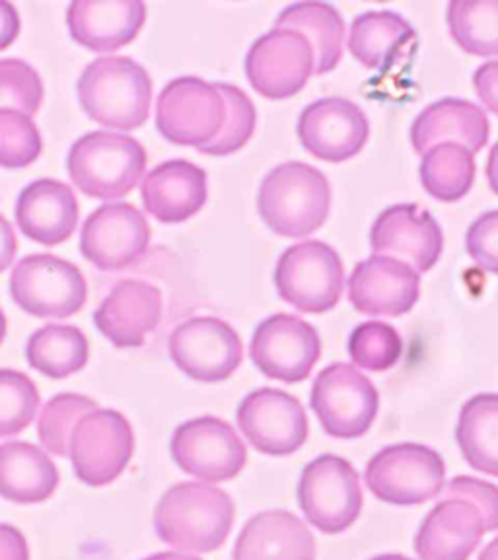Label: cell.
<instances>
[{
	"instance_id": "1",
	"label": "cell",
	"mask_w": 498,
	"mask_h": 560,
	"mask_svg": "<svg viewBox=\"0 0 498 560\" xmlns=\"http://www.w3.org/2000/svg\"><path fill=\"white\" fill-rule=\"evenodd\" d=\"M234 520V500L205 482L175 485L154 510L158 537L179 551H217L227 542Z\"/></svg>"
},
{
	"instance_id": "2",
	"label": "cell",
	"mask_w": 498,
	"mask_h": 560,
	"mask_svg": "<svg viewBox=\"0 0 498 560\" xmlns=\"http://www.w3.org/2000/svg\"><path fill=\"white\" fill-rule=\"evenodd\" d=\"M332 209L329 182L306 162H285L263 177L257 210L267 228L285 237H306L324 226Z\"/></svg>"
},
{
	"instance_id": "3",
	"label": "cell",
	"mask_w": 498,
	"mask_h": 560,
	"mask_svg": "<svg viewBox=\"0 0 498 560\" xmlns=\"http://www.w3.org/2000/svg\"><path fill=\"white\" fill-rule=\"evenodd\" d=\"M77 94L90 119L107 129L132 131L149 119L152 79L131 57H100L82 70Z\"/></svg>"
},
{
	"instance_id": "4",
	"label": "cell",
	"mask_w": 498,
	"mask_h": 560,
	"mask_svg": "<svg viewBox=\"0 0 498 560\" xmlns=\"http://www.w3.org/2000/svg\"><path fill=\"white\" fill-rule=\"evenodd\" d=\"M147 162L139 140L121 132L92 131L70 147L67 170L72 184L88 197L115 201L140 184Z\"/></svg>"
},
{
	"instance_id": "5",
	"label": "cell",
	"mask_w": 498,
	"mask_h": 560,
	"mask_svg": "<svg viewBox=\"0 0 498 560\" xmlns=\"http://www.w3.org/2000/svg\"><path fill=\"white\" fill-rule=\"evenodd\" d=\"M275 287L279 296L298 312H332L345 287L341 257L320 240L290 245L275 267Z\"/></svg>"
},
{
	"instance_id": "6",
	"label": "cell",
	"mask_w": 498,
	"mask_h": 560,
	"mask_svg": "<svg viewBox=\"0 0 498 560\" xmlns=\"http://www.w3.org/2000/svg\"><path fill=\"white\" fill-rule=\"evenodd\" d=\"M364 477L378 500L395 506H419L442 492L447 465L432 447L405 442L380 450L368 462Z\"/></svg>"
},
{
	"instance_id": "7",
	"label": "cell",
	"mask_w": 498,
	"mask_h": 560,
	"mask_svg": "<svg viewBox=\"0 0 498 560\" xmlns=\"http://www.w3.org/2000/svg\"><path fill=\"white\" fill-rule=\"evenodd\" d=\"M298 502L315 529L343 534L359 520L364 504L359 472L339 455H320L302 471Z\"/></svg>"
},
{
	"instance_id": "8",
	"label": "cell",
	"mask_w": 498,
	"mask_h": 560,
	"mask_svg": "<svg viewBox=\"0 0 498 560\" xmlns=\"http://www.w3.org/2000/svg\"><path fill=\"white\" fill-rule=\"evenodd\" d=\"M10 296L35 317L65 319L86 304L88 284L74 262L51 254L27 255L10 272Z\"/></svg>"
},
{
	"instance_id": "9",
	"label": "cell",
	"mask_w": 498,
	"mask_h": 560,
	"mask_svg": "<svg viewBox=\"0 0 498 560\" xmlns=\"http://www.w3.org/2000/svg\"><path fill=\"white\" fill-rule=\"evenodd\" d=\"M310 405L327 436L352 440L372 429L380 409V395L357 368L335 362L315 376Z\"/></svg>"
},
{
	"instance_id": "10",
	"label": "cell",
	"mask_w": 498,
	"mask_h": 560,
	"mask_svg": "<svg viewBox=\"0 0 498 560\" xmlns=\"http://www.w3.org/2000/svg\"><path fill=\"white\" fill-rule=\"evenodd\" d=\"M227 119V105L215 82L179 77L158 94L157 129L179 147L209 144Z\"/></svg>"
},
{
	"instance_id": "11",
	"label": "cell",
	"mask_w": 498,
	"mask_h": 560,
	"mask_svg": "<svg viewBox=\"0 0 498 560\" xmlns=\"http://www.w3.org/2000/svg\"><path fill=\"white\" fill-rule=\"evenodd\" d=\"M135 432L125 415L114 409H94L77 422L69 455L74 475L88 487L114 482L131 462Z\"/></svg>"
},
{
	"instance_id": "12",
	"label": "cell",
	"mask_w": 498,
	"mask_h": 560,
	"mask_svg": "<svg viewBox=\"0 0 498 560\" xmlns=\"http://www.w3.org/2000/svg\"><path fill=\"white\" fill-rule=\"evenodd\" d=\"M167 352L185 376L202 384L224 382L244 359L236 329L219 317H192L177 325L167 339Z\"/></svg>"
},
{
	"instance_id": "13",
	"label": "cell",
	"mask_w": 498,
	"mask_h": 560,
	"mask_svg": "<svg viewBox=\"0 0 498 560\" xmlns=\"http://www.w3.org/2000/svg\"><path fill=\"white\" fill-rule=\"evenodd\" d=\"M170 452L182 471L205 482L230 481L247 464L242 438L232 424L217 417H199L179 424Z\"/></svg>"
},
{
	"instance_id": "14",
	"label": "cell",
	"mask_w": 498,
	"mask_h": 560,
	"mask_svg": "<svg viewBox=\"0 0 498 560\" xmlns=\"http://www.w3.org/2000/svg\"><path fill=\"white\" fill-rule=\"evenodd\" d=\"M245 74L257 94L269 100H287L312 79L314 49L306 35L273 27L250 47L245 55Z\"/></svg>"
},
{
	"instance_id": "15",
	"label": "cell",
	"mask_w": 498,
	"mask_h": 560,
	"mask_svg": "<svg viewBox=\"0 0 498 560\" xmlns=\"http://www.w3.org/2000/svg\"><path fill=\"white\" fill-rule=\"evenodd\" d=\"M250 357L265 376L298 384L322 357V339L314 325L297 315L275 314L255 327Z\"/></svg>"
},
{
	"instance_id": "16",
	"label": "cell",
	"mask_w": 498,
	"mask_h": 560,
	"mask_svg": "<svg viewBox=\"0 0 498 560\" xmlns=\"http://www.w3.org/2000/svg\"><path fill=\"white\" fill-rule=\"evenodd\" d=\"M150 226L129 202H105L80 232V254L100 271H121L147 254Z\"/></svg>"
},
{
	"instance_id": "17",
	"label": "cell",
	"mask_w": 498,
	"mask_h": 560,
	"mask_svg": "<svg viewBox=\"0 0 498 560\" xmlns=\"http://www.w3.org/2000/svg\"><path fill=\"white\" fill-rule=\"evenodd\" d=\"M238 427L247 442L265 455H290L306 444L308 417L297 397L262 387L245 395L236 412Z\"/></svg>"
},
{
	"instance_id": "18",
	"label": "cell",
	"mask_w": 498,
	"mask_h": 560,
	"mask_svg": "<svg viewBox=\"0 0 498 560\" xmlns=\"http://www.w3.org/2000/svg\"><path fill=\"white\" fill-rule=\"evenodd\" d=\"M297 132L312 156L339 164L364 149L370 122L362 107L347 97H322L302 109Z\"/></svg>"
},
{
	"instance_id": "19",
	"label": "cell",
	"mask_w": 498,
	"mask_h": 560,
	"mask_svg": "<svg viewBox=\"0 0 498 560\" xmlns=\"http://www.w3.org/2000/svg\"><path fill=\"white\" fill-rule=\"evenodd\" d=\"M370 245L374 255L402 257L420 275L437 265L444 249V236L429 210L402 202L378 214L370 228Z\"/></svg>"
},
{
	"instance_id": "20",
	"label": "cell",
	"mask_w": 498,
	"mask_h": 560,
	"mask_svg": "<svg viewBox=\"0 0 498 560\" xmlns=\"http://www.w3.org/2000/svg\"><path fill=\"white\" fill-rule=\"evenodd\" d=\"M420 298V275L405 261L372 255L360 261L349 279V300L360 314L399 317Z\"/></svg>"
},
{
	"instance_id": "21",
	"label": "cell",
	"mask_w": 498,
	"mask_h": 560,
	"mask_svg": "<svg viewBox=\"0 0 498 560\" xmlns=\"http://www.w3.org/2000/svg\"><path fill=\"white\" fill-rule=\"evenodd\" d=\"M164 314V298L147 280H121L94 312L97 331L119 349H135L147 342Z\"/></svg>"
},
{
	"instance_id": "22",
	"label": "cell",
	"mask_w": 498,
	"mask_h": 560,
	"mask_svg": "<svg viewBox=\"0 0 498 560\" xmlns=\"http://www.w3.org/2000/svg\"><path fill=\"white\" fill-rule=\"evenodd\" d=\"M147 22L140 0H74L67 10V26L77 44L90 51L109 52L137 39Z\"/></svg>"
},
{
	"instance_id": "23",
	"label": "cell",
	"mask_w": 498,
	"mask_h": 560,
	"mask_svg": "<svg viewBox=\"0 0 498 560\" xmlns=\"http://www.w3.org/2000/svg\"><path fill=\"white\" fill-rule=\"evenodd\" d=\"M485 534L479 508L467 500L442 499L422 520L415 552L420 560H467Z\"/></svg>"
},
{
	"instance_id": "24",
	"label": "cell",
	"mask_w": 498,
	"mask_h": 560,
	"mask_svg": "<svg viewBox=\"0 0 498 560\" xmlns=\"http://www.w3.org/2000/svg\"><path fill=\"white\" fill-rule=\"evenodd\" d=\"M80 207L70 185L44 177L27 184L16 201V222L24 236L42 245L67 242L79 226Z\"/></svg>"
},
{
	"instance_id": "25",
	"label": "cell",
	"mask_w": 498,
	"mask_h": 560,
	"mask_svg": "<svg viewBox=\"0 0 498 560\" xmlns=\"http://www.w3.org/2000/svg\"><path fill=\"white\" fill-rule=\"evenodd\" d=\"M207 195V172L187 160L160 164L140 185L144 209L164 224L193 219L205 207Z\"/></svg>"
},
{
	"instance_id": "26",
	"label": "cell",
	"mask_w": 498,
	"mask_h": 560,
	"mask_svg": "<svg viewBox=\"0 0 498 560\" xmlns=\"http://www.w3.org/2000/svg\"><path fill=\"white\" fill-rule=\"evenodd\" d=\"M489 137L490 122L487 114L479 105L462 97H442L435 104L427 105L412 125L413 149L419 154L452 140L475 154L485 149Z\"/></svg>"
},
{
	"instance_id": "27",
	"label": "cell",
	"mask_w": 498,
	"mask_h": 560,
	"mask_svg": "<svg viewBox=\"0 0 498 560\" xmlns=\"http://www.w3.org/2000/svg\"><path fill=\"white\" fill-rule=\"evenodd\" d=\"M232 560H315L314 535L287 510L262 512L238 535Z\"/></svg>"
},
{
	"instance_id": "28",
	"label": "cell",
	"mask_w": 498,
	"mask_h": 560,
	"mask_svg": "<svg viewBox=\"0 0 498 560\" xmlns=\"http://www.w3.org/2000/svg\"><path fill=\"white\" fill-rule=\"evenodd\" d=\"M59 487V469L30 442L0 444V497L14 504H39Z\"/></svg>"
},
{
	"instance_id": "29",
	"label": "cell",
	"mask_w": 498,
	"mask_h": 560,
	"mask_svg": "<svg viewBox=\"0 0 498 560\" xmlns=\"http://www.w3.org/2000/svg\"><path fill=\"white\" fill-rule=\"evenodd\" d=\"M417 34L412 24L392 10L362 12L350 24L349 49L367 69L385 70L407 49L415 51Z\"/></svg>"
},
{
	"instance_id": "30",
	"label": "cell",
	"mask_w": 498,
	"mask_h": 560,
	"mask_svg": "<svg viewBox=\"0 0 498 560\" xmlns=\"http://www.w3.org/2000/svg\"><path fill=\"white\" fill-rule=\"evenodd\" d=\"M275 27L294 30L306 35L314 49V74L337 69L343 59L345 20L339 10L327 2H297L280 10Z\"/></svg>"
},
{
	"instance_id": "31",
	"label": "cell",
	"mask_w": 498,
	"mask_h": 560,
	"mask_svg": "<svg viewBox=\"0 0 498 560\" xmlns=\"http://www.w3.org/2000/svg\"><path fill=\"white\" fill-rule=\"evenodd\" d=\"M90 345L77 325L47 324L30 335L26 359L30 366L53 380L72 376L86 366Z\"/></svg>"
},
{
	"instance_id": "32",
	"label": "cell",
	"mask_w": 498,
	"mask_h": 560,
	"mask_svg": "<svg viewBox=\"0 0 498 560\" xmlns=\"http://www.w3.org/2000/svg\"><path fill=\"white\" fill-rule=\"evenodd\" d=\"M458 446L473 469L497 477L498 397L475 395L465 402L455 429Z\"/></svg>"
},
{
	"instance_id": "33",
	"label": "cell",
	"mask_w": 498,
	"mask_h": 560,
	"mask_svg": "<svg viewBox=\"0 0 498 560\" xmlns=\"http://www.w3.org/2000/svg\"><path fill=\"white\" fill-rule=\"evenodd\" d=\"M419 175L430 197L442 202L460 201L475 182V158L458 142H442L425 152Z\"/></svg>"
},
{
	"instance_id": "34",
	"label": "cell",
	"mask_w": 498,
	"mask_h": 560,
	"mask_svg": "<svg viewBox=\"0 0 498 560\" xmlns=\"http://www.w3.org/2000/svg\"><path fill=\"white\" fill-rule=\"evenodd\" d=\"M447 22L455 44L475 57H497L498 0H454Z\"/></svg>"
},
{
	"instance_id": "35",
	"label": "cell",
	"mask_w": 498,
	"mask_h": 560,
	"mask_svg": "<svg viewBox=\"0 0 498 560\" xmlns=\"http://www.w3.org/2000/svg\"><path fill=\"white\" fill-rule=\"evenodd\" d=\"M94 409H97V402L86 395L61 394L49 399L37 420V436L45 452L67 457L72 430L84 415Z\"/></svg>"
},
{
	"instance_id": "36",
	"label": "cell",
	"mask_w": 498,
	"mask_h": 560,
	"mask_svg": "<svg viewBox=\"0 0 498 560\" xmlns=\"http://www.w3.org/2000/svg\"><path fill=\"white\" fill-rule=\"evenodd\" d=\"M215 84L219 88L220 96L227 105V119L219 135L210 140L209 144H202L197 150L209 156H228L244 149L254 137L257 112H255L254 102L242 88L227 84V82H215Z\"/></svg>"
},
{
	"instance_id": "37",
	"label": "cell",
	"mask_w": 498,
	"mask_h": 560,
	"mask_svg": "<svg viewBox=\"0 0 498 560\" xmlns=\"http://www.w3.org/2000/svg\"><path fill=\"white\" fill-rule=\"evenodd\" d=\"M402 354L399 332L384 322H364L350 332L349 357L362 370L385 372L399 362Z\"/></svg>"
},
{
	"instance_id": "38",
	"label": "cell",
	"mask_w": 498,
	"mask_h": 560,
	"mask_svg": "<svg viewBox=\"0 0 498 560\" xmlns=\"http://www.w3.org/2000/svg\"><path fill=\"white\" fill-rule=\"evenodd\" d=\"M39 402V392L26 374L0 368V438L24 432L34 422Z\"/></svg>"
},
{
	"instance_id": "39",
	"label": "cell",
	"mask_w": 498,
	"mask_h": 560,
	"mask_svg": "<svg viewBox=\"0 0 498 560\" xmlns=\"http://www.w3.org/2000/svg\"><path fill=\"white\" fill-rule=\"evenodd\" d=\"M42 150V132L30 115L0 109V166L9 170L30 166Z\"/></svg>"
},
{
	"instance_id": "40",
	"label": "cell",
	"mask_w": 498,
	"mask_h": 560,
	"mask_svg": "<svg viewBox=\"0 0 498 560\" xmlns=\"http://www.w3.org/2000/svg\"><path fill=\"white\" fill-rule=\"evenodd\" d=\"M44 104V80L22 59H0V109L34 117Z\"/></svg>"
},
{
	"instance_id": "41",
	"label": "cell",
	"mask_w": 498,
	"mask_h": 560,
	"mask_svg": "<svg viewBox=\"0 0 498 560\" xmlns=\"http://www.w3.org/2000/svg\"><path fill=\"white\" fill-rule=\"evenodd\" d=\"M442 499H460L472 502L473 506L479 508L485 529L495 532L498 525V497L497 487L490 482H483L473 477H455L448 482Z\"/></svg>"
},
{
	"instance_id": "42",
	"label": "cell",
	"mask_w": 498,
	"mask_h": 560,
	"mask_svg": "<svg viewBox=\"0 0 498 560\" xmlns=\"http://www.w3.org/2000/svg\"><path fill=\"white\" fill-rule=\"evenodd\" d=\"M498 212L489 210L467 230L465 245L473 261L485 271L497 272Z\"/></svg>"
},
{
	"instance_id": "43",
	"label": "cell",
	"mask_w": 498,
	"mask_h": 560,
	"mask_svg": "<svg viewBox=\"0 0 498 560\" xmlns=\"http://www.w3.org/2000/svg\"><path fill=\"white\" fill-rule=\"evenodd\" d=\"M497 61H489L482 65L475 77H473V86L477 90V96L483 105L489 109L490 114H497Z\"/></svg>"
},
{
	"instance_id": "44",
	"label": "cell",
	"mask_w": 498,
	"mask_h": 560,
	"mask_svg": "<svg viewBox=\"0 0 498 560\" xmlns=\"http://www.w3.org/2000/svg\"><path fill=\"white\" fill-rule=\"evenodd\" d=\"M0 560H30L26 537L14 525L0 524Z\"/></svg>"
},
{
	"instance_id": "45",
	"label": "cell",
	"mask_w": 498,
	"mask_h": 560,
	"mask_svg": "<svg viewBox=\"0 0 498 560\" xmlns=\"http://www.w3.org/2000/svg\"><path fill=\"white\" fill-rule=\"evenodd\" d=\"M20 14H18L16 7L0 0V51L7 49L18 34H20Z\"/></svg>"
},
{
	"instance_id": "46",
	"label": "cell",
	"mask_w": 498,
	"mask_h": 560,
	"mask_svg": "<svg viewBox=\"0 0 498 560\" xmlns=\"http://www.w3.org/2000/svg\"><path fill=\"white\" fill-rule=\"evenodd\" d=\"M18 242L14 228L0 214V272L7 271L16 257Z\"/></svg>"
},
{
	"instance_id": "47",
	"label": "cell",
	"mask_w": 498,
	"mask_h": 560,
	"mask_svg": "<svg viewBox=\"0 0 498 560\" xmlns=\"http://www.w3.org/2000/svg\"><path fill=\"white\" fill-rule=\"evenodd\" d=\"M144 560H201L197 557H189V555H179V552H157L152 557H147Z\"/></svg>"
},
{
	"instance_id": "48",
	"label": "cell",
	"mask_w": 498,
	"mask_h": 560,
	"mask_svg": "<svg viewBox=\"0 0 498 560\" xmlns=\"http://www.w3.org/2000/svg\"><path fill=\"white\" fill-rule=\"evenodd\" d=\"M497 539H495V541H490L489 547L483 551L482 559L479 560H497Z\"/></svg>"
},
{
	"instance_id": "49",
	"label": "cell",
	"mask_w": 498,
	"mask_h": 560,
	"mask_svg": "<svg viewBox=\"0 0 498 560\" xmlns=\"http://www.w3.org/2000/svg\"><path fill=\"white\" fill-rule=\"evenodd\" d=\"M7 329H9V324H7V315H4V312L0 310V342L4 341V337H7Z\"/></svg>"
},
{
	"instance_id": "50",
	"label": "cell",
	"mask_w": 498,
	"mask_h": 560,
	"mask_svg": "<svg viewBox=\"0 0 498 560\" xmlns=\"http://www.w3.org/2000/svg\"><path fill=\"white\" fill-rule=\"evenodd\" d=\"M370 560H412L407 559V557H403V555H380V557H374V559Z\"/></svg>"
}]
</instances>
